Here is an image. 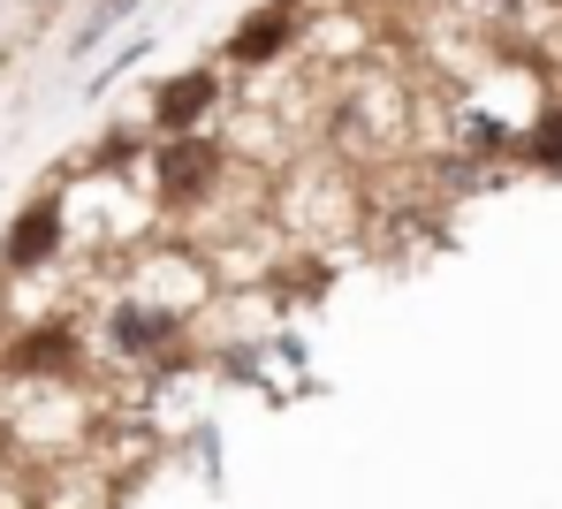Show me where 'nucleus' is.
<instances>
[{
  "instance_id": "1a4fd4ad",
  "label": "nucleus",
  "mask_w": 562,
  "mask_h": 509,
  "mask_svg": "<svg viewBox=\"0 0 562 509\" xmlns=\"http://www.w3.org/2000/svg\"><path fill=\"white\" fill-rule=\"evenodd\" d=\"M479 8H525V0H479Z\"/></svg>"
},
{
  "instance_id": "6e6552de",
  "label": "nucleus",
  "mask_w": 562,
  "mask_h": 509,
  "mask_svg": "<svg viewBox=\"0 0 562 509\" xmlns=\"http://www.w3.org/2000/svg\"><path fill=\"white\" fill-rule=\"evenodd\" d=\"M130 8H137V0H106V8H99L92 23H85V31H77V46H92L99 31H114V23H122V15H130Z\"/></svg>"
},
{
  "instance_id": "f03ea898",
  "label": "nucleus",
  "mask_w": 562,
  "mask_h": 509,
  "mask_svg": "<svg viewBox=\"0 0 562 509\" xmlns=\"http://www.w3.org/2000/svg\"><path fill=\"white\" fill-rule=\"evenodd\" d=\"M106 342H114L122 358H176V342H183V312L153 305V297H122L114 319H106Z\"/></svg>"
},
{
  "instance_id": "39448f33",
  "label": "nucleus",
  "mask_w": 562,
  "mask_h": 509,
  "mask_svg": "<svg viewBox=\"0 0 562 509\" xmlns=\"http://www.w3.org/2000/svg\"><path fill=\"white\" fill-rule=\"evenodd\" d=\"M213 100H221V77H213V69H183V77H168V84L153 92V122H160L168 137H190V129L213 114Z\"/></svg>"
},
{
  "instance_id": "9d476101",
  "label": "nucleus",
  "mask_w": 562,
  "mask_h": 509,
  "mask_svg": "<svg viewBox=\"0 0 562 509\" xmlns=\"http://www.w3.org/2000/svg\"><path fill=\"white\" fill-rule=\"evenodd\" d=\"M0 312H8V297H0Z\"/></svg>"
},
{
  "instance_id": "0eeeda50",
  "label": "nucleus",
  "mask_w": 562,
  "mask_h": 509,
  "mask_svg": "<svg viewBox=\"0 0 562 509\" xmlns=\"http://www.w3.org/2000/svg\"><path fill=\"white\" fill-rule=\"evenodd\" d=\"M532 160H540V168H562V106L540 114V129H532Z\"/></svg>"
},
{
  "instance_id": "423d86ee",
  "label": "nucleus",
  "mask_w": 562,
  "mask_h": 509,
  "mask_svg": "<svg viewBox=\"0 0 562 509\" xmlns=\"http://www.w3.org/2000/svg\"><path fill=\"white\" fill-rule=\"evenodd\" d=\"M8 373H23V381H61V373H77V327H31V335L8 350Z\"/></svg>"
},
{
  "instance_id": "20e7f679",
  "label": "nucleus",
  "mask_w": 562,
  "mask_h": 509,
  "mask_svg": "<svg viewBox=\"0 0 562 509\" xmlns=\"http://www.w3.org/2000/svg\"><path fill=\"white\" fill-rule=\"evenodd\" d=\"M296 31H304V0H274V8H259V15H244V23H236L228 61L267 69V61H281V54L296 46Z\"/></svg>"
},
{
  "instance_id": "7ed1b4c3",
  "label": "nucleus",
  "mask_w": 562,
  "mask_h": 509,
  "mask_svg": "<svg viewBox=\"0 0 562 509\" xmlns=\"http://www.w3.org/2000/svg\"><path fill=\"white\" fill-rule=\"evenodd\" d=\"M61 236H69V205L31 199L8 220V236H0V267H8V274H31V267H46V259L61 251Z\"/></svg>"
},
{
  "instance_id": "f257e3e1",
  "label": "nucleus",
  "mask_w": 562,
  "mask_h": 509,
  "mask_svg": "<svg viewBox=\"0 0 562 509\" xmlns=\"http://www.w3.org/2000/svg\"><path fill=\"white\" fill-rule=\"evenodd\" d=\"M153 176H160V199L168 205H198L213 199V183H221V145L213 137H168L160 145V160H153Z\"/></svg>"
}]
</instances>
